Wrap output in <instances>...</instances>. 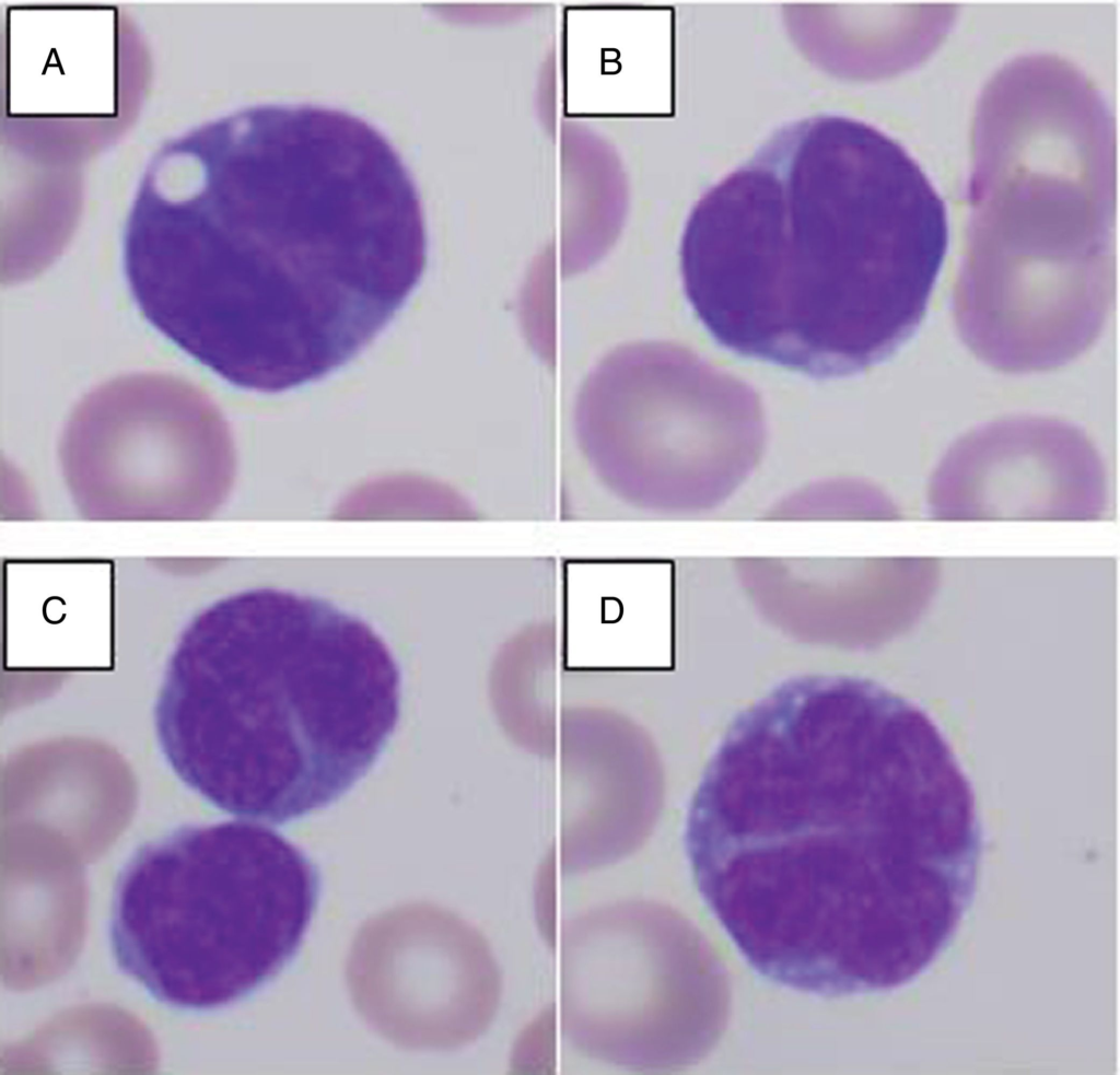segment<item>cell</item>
Segmentation results:
<instances>
[{"instance_id": "8992f818", "label": "cell", "mask_w": 1120, "mask_h": 1075, "mask_svg": "<svg viewBox=\"0 0 1120 1075\" xmlns=\"http://www.w3.org/2000/svg\"><path fill=\"white\" fill-rule=\"evenodd\" d=\"M1112 227V215L1087 209L976 208L953 297L965 344L1007 373L1082 354L1115 299Z\"/></svg>"}, {"instance_id": "ba28073f", "label": "cell", "mask_w": 1120, "mask_h": 1075, "mask_svg": "<svg viewBox=\"0 0 1120 1075\" xmlns=\"http://www.w3.org/2000/svg\"><path fill=\"white\" fill-rule=\"evenodd\" d=\"M1102 458L1075 424L1040 414L994 420L957 439L929 482L928 511L946 521L1100 518Z\"/></svg>"}, {"instance_id": "5b68a950", "label": "cell", "mask_w": 1120, "mask_h": 1075, "mask_svg": "<svg viewBox=\"0 0 1120 1075\" xmlns=\"http://www.w3.org/2000/svg\"><path fill=\"white\" fill-rule=\"evenodd\" d=\"M318 891L305 853L247 820L177 828L119 872L109 942L118 969L151 997L186 1010L236 1002L291 959Z\"/></svg>"}, {"instance_id": "277c9868", "label": "cell", "mask_w": 1120, "mask_h": 1075, "mask_svg": "<svg viewBox=\"0 0 1120 1075\" xmlns=\"http://www.w3.org/2000/svg\"><path fill=\"white\" fill-rule=\"evenodd\" d=\"M401 676L381 634L320 596L259 587L196 616L154 708L178 780L230 815L282 825L324 809L377 763Z\"/></svg>"}, {"instance_id": "3957f363", "label": "cell", "mask_w": 1120, "mask_h": 1075, "mask_svg": "<svg viewBox=\"0 0 1120 1075\" xmlns=\"http://www.w3.org/2000/svg\"><path fill=\"white\" fill-rule=\"evenodd\" d=\"M949 242L910 153L854 118L778 129L692 208L686 296L722 347L814 377L874 366L921 325Z\"/></svg>"}, {"instance_id": "52a82bcc", "label": "cell", "mask_w": 1120, "mask_h": 1075, "mask_svg": "<svg viewBox=\"0 0 1120 1075\" xmlns=\"http://www.w3.org/2000/svg\"><path fill=\"white\" fill-rule=\"evenodd\" d=\"M686 932L667 908L638 900L563 923L560 1027L576 1051L631 1070L682 1062L693 975Z\"/></svg>"}, {"instance_id": "6da1fadb", "label": "cell", "mask_w": 1120, "mask_h": 1075, "mask_svg": "<svg viewBox=\"0 0 1120 1075\" xmlns=\"http://www.w3.org/2000/svg\"><path fill=\"white\" fill-rule=\"evenodd\" d=\"M704 903L774 984L886 992L944 950L975 895L971 783L934 718L872 679L789 678L731 722L686 828Z\"/></svg>"}, {"instance_id": "7a4b0ae2", "label": "cell", "mask_w": 1120, "mask_h": 1075, "mask_svg": "<svg viewBox=\"0 0 1120 1075\" xmlns=\"http://www.w3.org/2000/svg\"><path fill=\"white\" fill-rule=\"evenodd\" d=\"M211 144L206 194L161 202L125 241L132 297L230 384L273 394L320 379L423 274L416 184L376 128L322 105L244 109Z\"/></svg>"}]
</instances>
